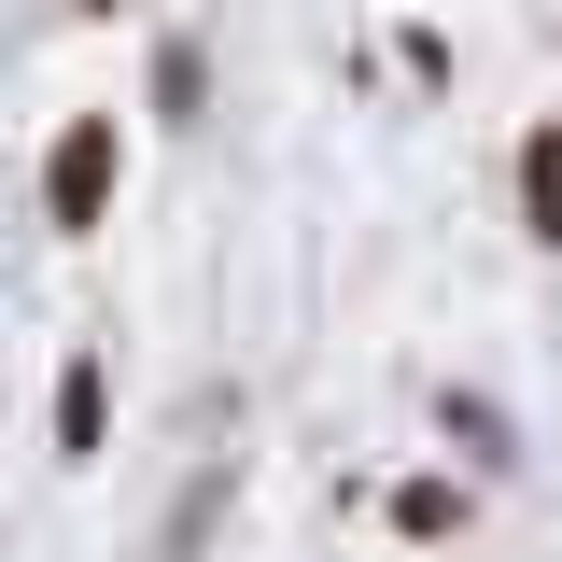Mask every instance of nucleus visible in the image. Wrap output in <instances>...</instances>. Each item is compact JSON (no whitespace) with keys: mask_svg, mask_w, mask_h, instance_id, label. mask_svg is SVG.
I'll return each instance as SVG.
<instances>
[{"mask_svg":"<svg viewBox=\"0 0 562 562\" xmlns=\"http://www.w3.org/2000/svg\"><path fill=\"white\" fill-rule=\"evenodd\" d=\"M113 183H127V127H113V113H70V127L43 140V225H57V239H99V225H113Z\"/></svg>","mask_w":562,"mask_h":562,"instance_id":"obj_1","label":"nucleus"},{"mask_svg":"<svg viewBox=\"0 0 562 562\" xmlns=\"http://www.w3.org/2000/svg\"><path fill=\"white\" fill-rule=\"evenodd\" d=\"M99 436H113V366L70 351L57 366V464H99Z\"/></svg>","mask_w":562,"mask_h":562,"instance_id":"obj_2","label":"nucleus"},{"mask_svg":"<svg viewBox=\"0 0 562 562\" xmlns=\"http://www.w3.org/2000/svg\"><path fill=\"white\" fill-rule=\"evenodd\" d=\"M520 225L562 254V127H535V140H520Z\"/></svg>","mask_w":562,"mask_h":562,"instance_id":"obj_3","label":"nucleus"},{"mask_svg":"<svg viewBox=\"0 0 562 562\" xmlns=\"http://www.w3.org/2000/svg\"><path fill=\"white\" fill-rule=\"evenodd\" d=\"M450 520H464V492H450V479H394V535H408V549H436Z\"/></svg>","mask_w":562,"mask_h":562,"instance_id":"obj_4","label":"nucleus"},{"mask_svg":"<svg viewBox=\"0 0 562 562\" xmlns=\"http://www.w3.org/2000/svg\"><path fill=\"white\" fill-rule=\"evenodd\" d=\"M211 99V70H198V43H155V113H198Z\"/></svg>","mask_w":562,"mask_h":562,"instance_id":"obj_5","label":"nucleus"},{"mask_svg":"<svg viewBox=\"0 0 562 562\" xmlns=\"http://www.w3.org/2000/svg\"><path fill=\"white\" fill-rule=\"evenodd\" d=\"M70 14H113V0H70Z\"/></svg>","mask_w":562,"mask_h":562,"instance_id":"obj_6","label":"nucleus"}]
</instances>
